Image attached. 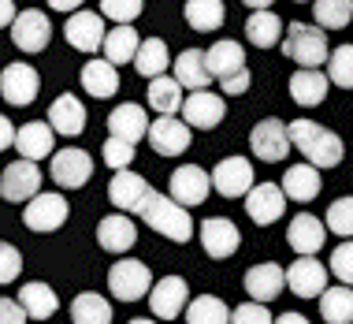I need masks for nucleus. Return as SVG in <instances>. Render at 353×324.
Listing matches in <instances>:
<instances>
[{"label": "nucleus", "mask_w": 353, "mask_h": 324, "mask_svg": "<svg viewBox=\"0 0 353 324\" xmlns=\"http://www.w3.org/2000/svg\"><path fill=\"white\" fill-rule=\"evenodd\" d=\"M12 30V41L15 49L23 53H45L52 41V19L45 12H37V8H26V12L15 15V23L8 26Z\"/></svg>", "instance_id": "nucleus-9"}, {"label": "nucleus", "mask_w": 353, "mask_h": 324, "mask_svg": "<svg viewBox=\"0 0 353 324\" xmlns=\"http://www.w3.org/2000/svg\"><path fill=\"white\" fill-rule=\"evenodd\" d=\"M108 135L130 142V146H138V142L149 135V112L141 108V104H130V101L116 104V108L108 112Z\"/></svg>", "instance_id": "nucleus-25"}, {"label": "nucleus", "mask_w": 353, "mask_h": 324, "mask_svg": "<svg viewBox=\"0 0 353 324\" xmlns=\"http://www.w3.org/2000/svg\"><path fill=\"white\" fill-rule=\"evenodd\" d=\"M279 49L290 56L298 68H320L327 60V30H320L316 23H290L283 30Z\"/></svg>", "instance_id": "nucleus-3"}, {"label": "nucleus", "mask_w": 353, "mask_h": 324, "mask_svg": "<svg viewBox=\"0 0 353 324\" xmlns=\"http://www.w3.org/2000/svg\"><path fill=\"white\" fill-rule=\"evenodd\" d=\"M79 79L85 86V93L90 97H101V101H108V97H116V90H119V68L116 64H108L101 56V60H85L82 64V71H79Z\"/></svg>", "instance_id": "nucleus-27"}, {"label": "nucleus", "mask_w": 353, "mask_h": 324, "mask_svg": "<svg viewBox=\"0 0 353 324\" xmlns=\"http://www.w3.org/2000/svg\"><path fill=\"white\" fill-rule=\"evenodd\" d=\"M286 287L298 294V298H320L323 287H327V269H323L316 257H298L286 269Z\"/></svg>", "instance_id": "nucleus-21"}, {"label": "nucleus", "mask_w": 353, "mask_h": 324, "mask_svg": "<svg viewBox=\"0 0 353 324\" xmlns=\"http://www.w3.org/2000/svg\"><path fill=\"white\" fill-rule=\"evenodd\" d=\"M97 242H101V250H108V254H127V250H134V242H138V224L130 220L127 213L104 216V220L97 224Z\"/></svg>", "instance_id": "nucleus-26"}, {"label": "nucleus", "mask_w": 353, "mask_h": 324, "mask_svg": "<svg viewBox=\"0 0 353 324\" xmlns=\"http://www.w3.org/2000/svg\"><path fill=\"white\" fill-rule=\"evenodd\" d=\"M294 4H305V0H294Z\"/></svg>", "instance_id": "nucleus-57"}, {"label": "nucleus", "mask_w": 353, "mask_h": 324, "mask_svg": "<svg viewBox=\"0 0 353 324\" xmlns=\"http://www.w3.org/2000/svg\"><path fill=\"white\" fill-rule=\"evenodd\" d=\"M245 213H250V220L261 224V227L283 220V213H286L283 187L279 183H253V190L245 194Z\"/></svg>", "instance_id": "nucleus-19"}, {"label": "nucleus", "mask_w": 353, "mask_h": 324, "mask_svg": "<svg viewBox=\"0 0 353 324\" xmlns=\"http://www.w3.org/2000/svg\"><path fill=\"white\" fill-rule=\"evenodd\" d=\"M231 324H272V313L264 302H245V306L231 309Z\"/></svg>", "instance_id": "nucleus-48"}, {"label": "nucleus", "mask_w": 353, "mask_h": 324, "mask_svg": "<svg viewBox=\"0 0 353 324\" xmlns=\"http://www.w3.org/2000/svg\"><path fill=\"white\" fill-rule=\"evenodd\" d=\"M49 175L56 179L60 190H79L93 179V157L79 146H63L60 153H52V164H49Z\"/></svg>", "instance_id": "nucleus-7"}, {"label": "nucleus", "mask_w": 353, "mask_h": 324, "mask_svg": "<svg viewBox=\"0 0 353 324\" xmlns=\"http://www.w3.org/2000/svg\"><path fill=\"white\" fill-rule=\"evenodd\" d=\"M71 321L74 324H112V302L97 291H82L71 302Z\"/></svg>", "instance_id": "nucleus-39"}, {"label": "nucleus", "mask_w": 353, "mask_h": 324, "mask_svg": "<svg viewBox=\"0 0 353 324\" xmlns=\"http://www.w3.org/2000/svg\"><path fill=\"white\" fill-rule=\"evenodd\" d=\"M138 45H141V34L134 30V23H127V26H112V30L104 34L101 53H104V60H108V64L123 68V64H134Z\"/></svg>", "instance_id": "nucleus-31"}, {"label": "nucleus", "mask_w": 353, "mask_h": 324, "mask_svg": "<svg viewBox=\"0 0 353 324\" xmlns=\"http://www.w3.org/2000/svg\"><path fill=\"white\" fill-rule=\"evenodd\" d=\"M245 291H250L253 302H264V306H268V302H275L286 291V269L275 261L253 265V269L245 272Z\"/></svg>", "instance_id": "nucleus-20"}, {"label": "nucleus", "mask_w": 353, "mask_h": 324, "mask_svg": "<svg viewBox=\"0 0 353 324\" xmlns=\"http://www.w3.org/2000/svg\"><path fill=\"white\" fill-rule=\"evenodd\" d=\"M205 60H208V75L212 79H227V75H234L238 68H245V49L238 41H216L212 49L205 53Z\"/></svg>", "instance_id": "nucleus-38"}, {"label": "nucleus", "mask_w": 353, "mask_h": 324, "mask_svg": "<svg viewBox=\"0 0 353 324\" xmlns=\"http://www.w3.org/2000/svg\"><path fill=\"white\" fill-rule=\"evenodd\" d=\"M190 302V283L183 276H164L149 287V306L157 313V321H175Z\"/></svg>", "instance_id": "nucleus-18"}, {"label": "nucleus", "mask_w": 353, "mask_h": 324, "mask_svg": "<svg viewBox=\"0 0 353 324\" xmlns=\"http://www.w3.org/2000/svg\"><path fill=\"white\" fill-rule=\"evenodd\" d=\"M171 71H175V82L183 86V90H208V82H212V75H208V60H205L201 49L179 53L175 60H171Z\"/></svg>", "instance_id": "nucleus-29"}, {"label": "nucleus", "mask_w": 353, "mask_h": 324, "mask_svg": "<svg viewBox=\"0 0 353 324\" xmlns=\"http://www.w3.org/2000/svg\"><path fill=\"white\" fill-rule=\"evenodd\" d=\"M85 104L74 97V93H60L52 104H49V127L56 131L60 138H79L85 131Z\"/></svg>", "instance_id": "nucleus-24"}, {"label": "nucleus", "mask_w": 353, "mask_h": 324, "mask_svg": "<svg viewBox=\"0 0 353 324\" xmlns=\"http://www.w3.org/2000/svg\"><path fill=\"white\" fill-rule=\"evenodd\" d=\"M23 272V254L15 242H0V283H15Z\"/></svg>", "instance_id": "nucleus-47"}, {"label": "nucleus", "mask_w": 353, "mask_h": 324, "mask_svg": "<svg viewBox=\"0 0 353 324\" xmlns=\"http://www.w3.org/2000/svg\"><path fill=\"white\" fill-rule=\"evenodd\" d=\"M331 276L339 283H346V287H353V239H342L331 250Z\"/></svg>", "instance_id": "nucleus-45"}, {"label": "nucleus", "mask_w": 353, "mask_h": 324, "mask_svg": "<svg viewBox=\"0 0 353 324\" xmlns=\"http://www.w3.org/2000/svg\"><path fill=\"white\" fill-rule=\"evenodd\" d=\"M219 86H223V93H227V97H242V93L253 86V79H250V68H238L234 75L219 79Z\"/></svg>", "instance_id": "nucleus-49"}, {"label": "nucleus", "mask_w": 353, "mask_h": 324, "mask_svg": "<svg viewBox=\"0 0 353 324\" xmlns=\"http://www.w3.org/2000/svg\"><path fill=\"white\" fill-rule=\"evenodd\" d=\"M272 324H309V321H305L301 313H283V317H279V321H272Z\"/></svg>", "instance_id": "nucleus-54"}, {"label": "nucleus", "mask_w": 353, "mask_h": 324, "mask_svg": "<svg viewBox=\"0 0 353 324\" xmlns=\"http://www.w3.org/2000/svg\"><path fill=\"white\" fill-rule=\"evenodd\" d=\"M323 239H327V227H323V220L312 213H298L286 224V242H290V250L298 257H312L323 246Z\"/></svg>", "instance_id": "nucleus-23"}, {"label": "nucleus", "mask_w": 353, "mask_h": 324, "mask_svg": "<svg viewBox=\"0 0 353 324\" xmlns=\"http://www.w3.org/2000/svg\"><path fill=\"white\" fill-rule=\"evenodd\" d=\"M283 19L272 12V8H264V12H253L250 19H245V37H250V45H256V49H272V45L283 41Z\"/></svg>", "instance_id": "nucleus-34"}, {"label": "nucleus", "mask_w": 353, "mask_h": 324, "mask_svg": "<svg viewBox=\"0 0 353 324\" xmlns=\"http://www.w3.org/2000/svg\"><path fill=\"white\" fill-rule=\"evenodd\" d=\"M152 198V187L145 179L138 175V171L123 168V171H112V183H108V202L119 209V213H141V205H145Z\"/></svg>", "instance_id": "nucleus-15"}, {"label": "nucleus", "mask_w": 353, "mask_h": 324, "mask_svg": "<svg viewBox=\"0 0 353 324\" xmlns=\"http://www.w3.org/2000/svg\"><path fill=\"white\" fill-rule=\"evenodd\" d=\"M183 317L186 324H231V306L216 294H197V298L186 302Z\"/></svg>", "instance_id": "nucleus-37"}, {"label": "nucleus", "mask_w": 353, "mask_h": 324, "mask_svg": "<svg viewBox=\"0 0 353 324\" xmlns=\"http://www.w3.org/2000/svg\"><path fill=\"white\" fill-rule=\"evenodd\" d=\"M19 306H23V313L30 321H49L56 306H60V298H56V291L49 287V283H41V280H30V283H23L19 287Z\"/></svg>", "instance_id": "nucleus-30"}, {"label": "nucleus", "mask_w": 353, "mask_h": 324, "mask_svg": "<svg viewBox=\"0 0 353 324\" xmlns=\"http://www.w3.org/2000/svg\"><path fill=\"white\" fill-rule=\"evenodd\" d=\"M101 15L116 26H127L141 15V0H101Z\"/></svg>", "instance_id": "nucleus-46"}, {"label": "nucleus", "mask_w": 353, "mask_h": 324, "mask_svg": "<svg viewBox=\"0 0 353 324\" xmlns=\"http://www.w3.org/2000/svg\"><path fill=\"white\" fill-rule=\"evenodd\" d=\"M71 216V205L63 194H34L23 209V224L37 235H49V231H60Z\"/></svg>", "instance_id": "nucleus-5"}, {"label": "nucleus", "mask_w": 353, "mask_h": 324, "mask_svg": "<svg viewBox=\"0 0 353 324\" xmlns=\"http://www.w3.org/2000/svg\"><path fill=\"white\" fill-rule=\"evenodd\" d=\"M212 190L219 198H245L256 183V171L245 157H223L219 164L212 168Z\"/></svg>", "instance_id": "nucleus-10"}, {"label": "nucleus", "mask_w": 353, "mask_h": 324, "mask_svg": "<svg viewBox=\"0 0 353 324\" xmlns=\"http://www.w3.org/2000/svg\"><path fill=\"white\" fill-rule=\"evenodd\" d=\"M15 123L8 120V116H0V149H8V146H15Z\"/></svg>", "instance_id": "nucleus-51"}, {"label": "nucleus", "mask_w": 353, "mask_h": 324, "mask_svg": "<svg viewBox=\"0 0 353 324\" xmlns=\"http://www.w3.org/2000/svg\"><path fill=\"white\" fill-rule=\"evenodd\" d=\"M327 75H323L320 68H301L290 75V97L294 104H301V108H316V104H323V97H327Z\"/></svg>", "instance_id": "nucleus-28"}, {"label": "nucleus", "mask_w": 353, "mask_h": 324, "mask_svg": "<svg viewBox=\"0 0 353 324\" xmlns=\"http://www.w3.org/2000/svg\"><path fill=\"white\" fill-rule=\"evenodd\" d=\"M179 112H183V123L190 131H212L227 116V101L223 93H212V90H190Z\"/></svg>", "instance_id": "nucleus-6"}, {"label": "nucleus", "mask_w": 353, "mask_h": 324, "mask_svg": "<svg viewBox=\"0 0 353 324\" xmlns=\"http://www.w3.org/2000/svg\"><path fill=\"white\" fill-rule=\"evenodd\" d=\"M30 317L23 313V306H19L15 298H0V324H26Z\"/></svg>", "instance_id": "nucleus-50"}, {"label": "nucleus", "mask_w": 353, "mask_h": 324, "mask_svg": "<svg viewBox=\"0 0 353 324\" xmlns=\"http://www.w3.org/2000/svg\"><path fill=\"white\" fill-rule=\"evenodd\" d=\"M15 149L23 160H34V164L45 157H52L56 153V131L49 127V120H34V123H26V127H19L15 131Z\"/></svg>", "instance_id": "nucleus-22"}, {"label": "nucleus", "mask_w": 353, "mask_h": 324, "mask_svg": "<svg viewBox=\"0 0 353 324\" xmlns=\"http://www.w3.org/2000/svg\"><path fill=\"white\" fill-rule=\"evenodd\" d=\"M245 8H253V12H264V8H272L275 0H242Z\"/></svg>", "instance_id": "nucleus-55"}, {"label": "nucleus", "mask_w": 353, "mask_h": 324, "mask_svg": "<svg viewBox=\"0 0 353 324\" xmlns=\"http://www.w3.org/2000/svg\"><path fill=\"white\" fill-rule=\"evenodd\" d=\"M327 82L339 90H353V45H339L327 56Z\"/></svg>", "instance_id": "nucleus-42"}, {"label": "nucleus", "mask_w": 353, "mask_h": 324, "mask_svg": "<svg viewBox=\"0 0 353 324\" xmlns=\"http://www.w3.org/2000/svg\"><path fill=\"white\" fill-rule=\"evenodd\" d=\"M197 239H201L205 254L212 257V261H227V257L238 254V246H242L238 224L227 220V216H208V220H201V227H197Z\"/></svg>", "instance_id": "nucleus-14"}, {"label": "nucleus", "mask_w": 353, "mask_h": 324, "mask_svg": "<svg viewBox=\"0 0 353 324\" xmlns=\"http://www.w3.org/2000/svg\"><path fill=\"white\" fill-rule=\"evenodd\" d=\"M227 19V8L223 0H186V23L190 30L197 34H208V30H219Z\"/></svg>", "instance_id": "nucleus-40"}, {"label": "nucleus", "mask_w": 353, "mask_h": 324, "mask_svg": "<svg viewBox=\"0 0 353 324\" xmlns=\"http://www.w3.org/2000/svg\"><path fill=\"white\" fill-rule=\"evenodd\" d=\"M323 227H327L331 235H339V239H353V198H339V202H331Z\"/></svg>", "instance_id": "nucleus-43"}, {"label": "nucleus", "mask_w": 353, "mask_h": 324, "mask_svg": "<svg viewBox=\"0 0 353 324\" xmlns=\"http://www.w3.org/2000/svg\"><path fill=\"white\" fill-rule=\"evenodd\" d=\"M15 0H0V30H4V26H12L15 23Z\"/></svg>", "instance_id": "nucleus-52"}, {"label": "nucleus", "mask_w": 353, "mask_h": 324, "mask_svg": "<svg viewBox=\"0 0 353 324\" xmlns=\"http://www.w3.org/2000/svg\"><path fill=\"white\" fill-rule=\"evenodd\" d=\"M149 146L157 149L160 157H179L190 149V142H194V131L186 127L179 116H157L149 123Z\"/></svg>", "instance_id": "nucleus-16"}, {"label": "nucleus", "mask_w": 353, "mask_h": 324, "mask_svg": "<svg viewBox=\"0 0 353 324\" xmlns=\"http://www.w3.org/2000/svg\"><path fill=\"white\" fill-rule=\"evenodd\" d=\"M186 93L183 86L175 82V75H157V79H149V108L160 112V116H179V108H183Z\"/></svg>", "instance_id": "nucleus-33"}, {"label": "nucleus", "mask_w": 353, "mask_h": 324, "mask_svg": "<svg viewBox=\"0 0 353 324\" xmlns=\"http://www.w3.org/2000/svg\"><path fill=\"white\" fill-rule=\"evenodd\" d=\"M101 157H104V164H108L112 171H123V168L134 164V146L108 135V138H104V146H101Z\"/></svg>", "instance_id": "nucleus-44"}, {"label": "nucleus", "mask_w": 353, "mask_h": 324, "mask_svg": "<svg viewBox=\"0 0 353 324\" xmlns=\"http://www.w3.org/2000/svg\"><path fill=\"white\" fill-rule=\"evenodd\" d=\"M286 131H290V146H298V153L312 168H339L342 157H346L342 138L316 120H294V123H286Z\"/></svg>", "instance_id": "nucleus-1"}, {"label": "nucleus", "mask_w": 353, "mask_h": 324, "mask_svg": "<svg viewBox=\"0 0 353 324\" xmlns=\"http://www.w3.org/2000/svg\"><path fill=\"white\" fill-rule=\"evenodd\" d=\"M149 287H152L149 265H141L138 257H119V261L108 269V291H112V298L138 302V298H145V294H149Z\"/></svg>", "instance_id": "nucleus-4"}, {"label": "nucleus", "mask_w": 353, "mask_h": 324, "mask_svg": "<svg viewBox=\"0 0 353 324\" xmlns=\"http://www.w3.org/2000/svg\"><path fill=\"white\" fill-rule=\"evenodd\" d=\"M104 34H108V26H104V15H101V12H85V8L71 12V15H68V26H63V37H68L71 49L90 53V56L101 53Z\"/></svg>", "instance_id": "nucleus-12"}, {"label": "nucleus", "mask_w": 353, "mask_h": 324, "mask_svg": "<svg viewBox=\"0 0 353 324\" xmlns=\"http://www.w3.org/2000/svg\"><path fill=\"white\" fill-rule=\"evenodd\" d=\"M134 68L145 79H157V75H164L171 68V53H168L164 37H141V45L134 53Z\"/></svg>", "instance_id": "nucleus-35"}, {"label": "nucleus", "mask_w": 353, "mask_h": 324, "mask_svg": "<svg viewBox=\"0 0 353 324\" xmlns=\"http://www.w3.org/2000/svg\"><path fill=\"white\" fill-rule=\"evenodd\" d=\"M320 317L323 324H353V287H323L320 294Z\"/></svg>", "instance_id": "nucleus-36"}, {"label": "nucleus", "mask_w": 353, "mask_h": 324, "mask_svg": "<svg viewBox=\"0 0 353 324\" xmlns=\"http://www.w3.org/2000/svg\"><path fill=\"white\" fill-rule=\"evenodd\" d=\"M127 324H157V321H149V317H134V321H127Z\"/></svg>", "instance_id": "nucleus-56"}, {"label": "nucleus", "mask_w": 353, "mask_h": 324, "mask_svg": "<svg viewBox=\"0 0 353 324\" xmlns=\"http://www.w3.org/2000/svg\"><path fill=\"white\" fill-rule=\"evenodd\" d=\"M250 149L256 160H268V164H279L290 153V131L279 116H268L261 120L256 127L250 131Z\"/></svg>", "instance_id": "nucleus-8"}, {"label": "nucleus", "mask_w": 353, "mask_h": 324, "mask_svg": "<svg viewBox=\"0 0 353 324\" xmlns=\"http://www.w3.org/2000/svg\"><path fill=\"white\" fill-rule=\"evenodd\" d=\"M279 187H283L286 202H312V198L320 194V168H312V164H290Z\"/></svg>", "instance_id": "nucleus-32"}, {"label": "nucleus", "mask_w": 353, "mask_h": 324, "mask_svg": "<svg viewBox=\"0 0 353 324\" xmlns=\"http://www.w3.org/2000/svg\"><path fill=\"white\" fill-rule=\"evenodd\" d=\"M82 4H85V0H49V8H52V12H60V15H71V12H79Z\"/></svg>", "instance_id": "nucleus-53"}, {"label": "nucleus", "mask_w": 353, "mask_h": 324, "mask_svg": "<svg viewBox=\"0 0 353 324\" xmlns=\"http://www.w3.org/2000/svg\"><path fill=\"white\" fill-rule=\"evenodd\" d=\"M37 93H41V75L23 60L8 64L4 75H0V97L15 108H26V104L37 101Z\"/></svg>", "instance_id": "nucleus-11"}, {"label": "nucleus", "mask_w": 353, "mask_h": 324, "mask_svg": "<svg viewBox=\"0 0 353 324\" xmlns=\"http://www.w3.org/2000/svg\"><path fill=\"white\" fill-rule=\"evenodd\" d=\"M208 190H212V179H208V171L197 168V164L175 168V171H171V179H168V198H171V202H179L183 209L201 205L208 198Z\"/></svg>", "instance_id": "nucleus-13"}, {"label": "nucleus", "mask_w": 353, "mask_h": 324, "mask_svg": "<svg viewBox=\"0 0 353 324\" xmlns=\"http://www.w3.org/2000/svg\"><path fill=\"white\" fill-rule=\"evenodd\" d=\"M141 224H149L157 235H164L171 242H190L194 239V220H190V209H183L179 202H171L168 194H157L152 190V198L145 205H141Z\"/></svg>", "instance_id": "nucleus-2"}, {"label": "nucleus", "mask_w": 353, "mask_h": 324, "mask_svg": "<svg viewBox=\"0 0 353 324\" xmlns=\"http://www.w3.org/2000/svg\"><path fill=\"white\" fill-rule=\"evenodd\" d=\"M0 194H4V202H30L34 194H41V168L19 157L0 175Z\"/></svg>", "instance_id": "nucleus-17"}, {"label": "nucleus", "mask_w": 353, "mask_h": 324, "mask_svg": "<svg viewBox=\"0 0 353 324\" xmlns=\"http://www.w3.org/2000/svg\"><path fill=\"white\" fill-rule=\"evenodd\" d=\"M312 19L320 30H342L353 19V0H312Z\"/></svg>", "instance_id": "nucleus-41"}]
</instances>
